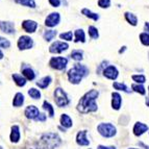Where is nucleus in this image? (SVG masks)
I'll return each mask as SVG.
<instances>
[{"instance_id": "a211bd4d", "label": "nucleus", "mask_w": 149, "mask_h": 149, "mask_svg": "<svg viewBox=\"0 0 149 149\" xmlns=\"http://www.w3.org/2000/svg\"><path fill=\"white\" fill-rule=\"evenodd\" d=\"M13 79L15 81V84L18 86V87H24L26 85V78L24 76H22L21 74H18V73H15V74H13Z\"/></svg>"}, {"instance_id": "ddd939ff", "label": "nucleus", "mask_w": 149, "mask_h": 149, "mask_svg": "<svg viewBox=\"0 0 149 149\" xmlns=\"http://www.w3.org/2000/svg\"><path fill=\"white\" fill-rule=\"evenodd\" d=\"M76 143L80 146H88L90 144V141L87 138V130H81L77 134Z\"/></svg>"}, {"instance_id": "5701e85b", "label": "nucleus", "mask_w": 149, "mask_h": 149, "mask_svg": "<svg viewBox=\"0 0 149 149\" xmlns=\"http://www.w3.org/2000/svg\"><path fill=\"white\" fill-rule=\"evenodd\" d=\"M75 43H78V42H81V43H85L86 42V36H85V32L82 29H77L75 30Z\"/></svg>"}, {"instance_id": "f8f14e48", "label": "nucleus", "mask_w": 149, "mask_h": 149, "mask_svg": "<svg viewBox=\"0 0 149 149\" xmlns=\"http://www.w3.org/2000/svg\"><path fill=\"white\" fill-rule=\"evenodd\" d=\"M22 28L28 33H33L38 28V23L33 20H25L22 22Z\"/></svg>"}, {"instance_id": "b1692460", "label": "nucleus", "mask_w": 149, "mask_h": 149, "mask_svg": "<svg viewBox=\"0 0 149 149\" xmlns=\"http://www.w3.org/2000/svg\"><path fill=\"white\" fill-rule=\"evenodd\" d=\"M125 19H126V21L129 23V24H132V26H136V25L138 24V18L136 15H134V14H132V13H125Z\"/></svg>"}, {"instance_id": "f704fd0d", "label": "nucleus", "mask_w": 149, "mask_h": 149, "mask_svg": "<svg viewBox=\"0 0 149 149\" xmlns=\"http://www.w3.org/2000/svg\"><path fill=\"white\" fill-rule=\"evenodd\" d=\"M71 57L74 61H81L82 60V51L80 50H73L71 52Z\"/></svg>"}, {"instance_id": "c756f323", "label": "nucleus", "mask_w": 149, "mask_h": 149, "mask_svg": "<svg viewBox=\"0 0 149 149\" xmlns=\"http://www.w3.org/2000/svg\"><path fill=\"white\" fill-rule=\"evenodd\" d=\"M43 109H44L45 111H48V113H49V117L52 118L53 116H54V109H53V107L50 104L49 102H47V101L43 102Z\"/></svg>"}, {"instance_id": "a18cd8bd", "label": "nucleus", "mask_w": 149, "mask_h": 149, "mask_svg": "<svg viewBox=\"0 0 149 149\" xmlns=\"http://www.w3.org/2000/svg\"><path fill=\"white\" fill-rule=\"evenodd\" d=\"M3 58V53H2V51L0 50V60H2Z\"/></svg>"}, {"instance_id": "aec40b11", "label": "nucleus", "mask_w": 149, "mask_h": 149, "mask_svg": "<svg viewBox=\"0 0 149 149\" xmlns=\"http://www.w3.org/2000/svg\"><path fill=\"white\" fill-rule=\"evenodd\" d=\"M61 124L65 127V128H70V127H72V119L68 116L67 114H63L61 116Z\"/></svg>"}, {"instance_id": "72a5a7b5", "label": "nucleus", "mask_w": 149, "mask_h": 149, "mask_svg": "<svg viewBox=\"0 0 149 149\" xmlns=\"http://www.w3.org/2000/svg\"><path fill=\"white\" fill-rule=\"evenodd\" d=\"M132 89L134 90V92L139 93V94H141V95H144L145 93H146V90H145V88L142 85H136V84H134V85L132 86Z\"/></svg>"}, {"instance_id": "dca6fc26", "label": "nucleus", "mask_w": 149, "mask_h": 149, "mask_svg": "<svg viewBox=\"0 0 149 149\" xmlns=\"http://www.w3.org/2000/svg\"><path fill=\"white\" fill-rule=\"evenodd\" d=\"M122 104V98H121V95L117 92H114L112 94V107L116 111L120 109Z\"/></svg>"}, {"instance_id": "0eeeda50", "label": "nucleus", "mask_w": 149, "mask_h": 149, "mask_svg": "<svg viewBox=\"0 0 149 149\" xmlns=\"http://www.w3.org/2000/svg\"><path fill=\"white\" fill-rule=\"evenodd\" d=\"M68 48H69V45L67 43L56 41V42L51 44V46L49 47V51L51 53H61L65 50H67Z\"/></svg>"}, {"instance_id": "bb28decb", "label": "nucleus", "mask_w": 149, "mask_h": 149, "mask_svg": "<svg viewBox=\"0 0 149 149\" xmlns=\"http://www.w3.org/2000/svg\"><path fill=\"white\" fill-rule=\"evenodd\" d=\"M82 15H85L86 17L90 18V19H93L94 21H97L98 19H99V16L97 15V14H95V13L91 12L90 10H88V8H84V10H81Z\"/></svg>"}, {"instance_id": "cd10ccee", "label": "nucleus", "mask_w": 149, "mask_h": 149, "mask_svg": "<svg viewBox=\"0 0 149 149\" xmlns=\"http://www.w3.org/2000/svg\"><path fill=\"white\" fill-rule=\"evenodd\" d=\"M113 87L116 90H118V91H123V92H125V93L130 92V90H129L124 84H121V82H114V84H113Z\"/></svg>"}, {"instance_id": "412c9836", "label": "nucleus", "mask_w": 149, "mask_h": 149, "mask_svg": "<svg viewBox=\"0 0 149 149\" xmlns=\"http://www.w3.org/2000/svg\"><path fill=\"white\" fill-rule=\"evenodd\" d=\"M24 103V95L22 93H17L14 97V100H13V105L16 107H19Z\"/></svg>"}, {"instance_id": "c03bdc74", "label": "nucleus", "mask_w": 149, "mask_h": 149, "mask_svg": "<svg viewBox=\"0 0 149 149\" xmlns=\"http://www.w3.org/2000/svg\"><path fill=\"white\" fill-rule=\"evenodd\" d=\"M125 48H126V47H125V46H123V47H122V49H120V50H119V53L124 52V51H125Z\"/></svg>"}, {"instance_id": "6ab92c4d", "label": "nucleus", "mask_w": 149, "mask_h": 149, "mask_svg": "<svg viewBox=\"0 0 149 149\" xmlns=\"http://www.w3.org/2000/svg\"><path fill=\"white\" fill-rule=\"evenodd\" d=\"M22 73H23V76H24L27 80L35 79L36 73H35V71H33V70H32L30 67H24L22 69Z\"/></svg>"}, {"instance_id": "1a4fd4ad", "label": "nucleus", "mask_w": 149, "mask_h": 149, "mask_svg": "<svg viewBox=\"0 0 149 149\" xmlns=\"http://www.w3.org/2000/svg\"><path fill=\"white\" fill-rule=\"evenodd\" d=\"M24 114H25V116H26V118H28V119L37 120L38 117L40 116L41 113L37 107H35V105H29V107H27L25 109Z\"/></svg>"}, {"instance_id": "f3484780", "label": "nucleus", "mask_w": 149, "mask_h": 149, "mask_svg": "<svg viewBox=\"0 0 149 149\" xmlns=\"http://www.w3.org/2000/svg\"><path fill=\"white\" fill-rule=\"evenodd\" d=\"M10 139L13 143H18L20 140V128L18 125H14L12 126V132L10 134Z\"/></svg>"}, {"instance_id": "de8ad7c7", "label": "nucleus", "mask_w": 149, "mask_h": 149, "mask_svg": "<svg viewBox=\"0 0 149 149\" xmlns=\"http://www.w3.org/2000/svg\"><path fill=\"white\" fill-rule=\"evenodd\" d=\"M128 149H137V148H128Z\"/></svg>"}, {"instance_id": "423d86ee", "label": "nucleus", "mask_w": 149, "mask_h": 149, "mask_svg": "<svg viewBox=\"0 0 149 149\" xmlns=\"http://www.w3.org/2000/svg\"><path fill=\"white\" fill-rule=\"evenodd\" d=\"M33 46V41L28 36H22L18 40V48L20 50H26L30 49Z\"/></svg>"}, {"instance_id": "2eb2a0df", "label": "nucleus", "mask_w": 149, "mask_h": 149, "mask_svg": "<svg viewBox=\"0 0 149 149\" xmlns=\"http://www.w3.org/2000/svg\"><path fill=\"white\" fill-rule=\"evenodd\" d=\"M148 130V126L144 123H142V122H137L134 126V136H137V137H140L142 134L146 132Z\"/></svg>"}, {"instance_id": "9b49d317", "label": "nucleus", "mask_w": 149, "mask_h": 149, "mask_svg": "<svg viewBox=\"0 0 149 149\" xmlns=\"http://www.w3.org/2000/svg\"><path fill=\"white\" fill-rule=\"evenodd\" d=\"M103 76L109 78V79H112V80H115L117 79L118 75H119V72H118L117 68L115 67V66H109L107 67L104 70H103Z\"/></svg>"}, {"instance_id": "20e7f679", "label": "nucleus", "mask_w": 149, "mask_h": 149, "mask_svg": "<svg viewBox=\"0 0 149 149\" xmlns=\"http://www.w3.org/2000/svg\"><path fill=\"white\" fill-rule=\"evenodd\" d=\"M97 130L104 138H112L116 134V127L111 123H100L97 126Z\"/></svg>"}, {"instance_id": "9d476101", "label": "nucleus", "mask_w": 149, "mask_h": 149, "mask_svg": "<svg viewBox=\"0 0 149 149\" xmlns=\"http://www.w3.org/2000/svg\"><path fill=\"white\" fill-rule=\"evenodd\" d=\"M68 78H69V81L73 85H78L82 79V76L78 73L76 69L74 67L72 69L69 70V72H68Z\"/></svg>"}, {"instance_id": "c85d7f7f", "label": "nucleus", "mask_w": 149, "mask_h": 149, "mask_svg": "<svg viewBox=\"0 0 149 149\" xmlns=\"http://www.w3.org/2000/svg\"><path fill=\"white\" fill-rule=\"evenodd\" d=\"M16 2L19 3V4L25 5V6H28V8H36L35 0H16Z\"/></svg>"}, {"instance_id": "8fccbe9b", "label": "nucleus", "mask_w": 149, "mask_h": 149, "mask_svg": "<svg viewBox=\"0 0 149 149\" xmlns=\"http://www.w3.org/2000/svg\"><path fill=\"white\" fill-rule=\"evenodd\" d=\"M148 91H149V87H148Z\"/></svg>"}, {"instance_id": "79ce46f5", "label": "nucleus", "mask_w": 149, "mask_h": 149, "mask_svg": "<svg viewBox=\"0 0 149 149\" xmlns=\"http://www.w3.org/2000/svg\"><path fill=\"white\" fill-rule=\"evenodd\" d=\"M97 149H116V147L114 146H109V147H105V146H102V145H99L98 148Z\"/></svg>"}, {"instance_id": "e433bc0d", "label": "nucleus", "mask_w": 149, "mask_h": 149, "mask_svg": "<svg viewBox=\"0 0 149 149\" xmlns=\"http://www.w3.org/2000/svg\"><path fill=\"white\" fill-rule=\"evenodd\" d=\"M60 38L62 39V40H65V41H72V39H73V33H72V31L64 32V33H61Z\"/></svg>"}, {"instance_id": "39448f33", "label": "nucleus", "mask_w": 149, "mask_h": 149, "mask_svg": "<svg viewBox=\"0 0 149 149\" xmlns=\"http://www.w3.org/2000/svg\"><path fill=\"white\" fill-rule=\"evenodd\" d=\"M67 64H68V60L66 57H62V56L52 57L49 62L50 67L55 70H64L65 68L67 67Z\"/></svg>"}, {"instance_id": "4c0bfd02", "label": "nucleus", "mask_w": 149, "mask_h": 149, "mask_svg": "<svg viewBox=\"0 0 149 149\" xmlns=\"http://www.w3.org/2000/svg\"><path fill=\"white\" fill-rule=\"evenodd\" d=\"M10 42L8 40V39L0 37V47L1 48H10Z\"/></svg>"}, {"instance_id": "09e8293b", "label": "nucleus", "mask_w": 149, "mask_h": 149, "mask_svg": "<svg viewBox=\"0 0 149 149\" xmlns=\"http://www.w3.org/2000/svg\"><path fill=\"white\" fill-rule=\"evenodd\" d=\"M0 149H3V148H2V147H1V146H0Z\"/></svg>"}, {"instance_id": "2f4dec72", "label": "nucleus", "mask_w": 149, "mask_h": 149, "mask_svg": "<svg viewBox=\"0 0 149 149\" xmlns=\"http://www.w3.org/2000/svg\"><path fill=\"white\" fill-rule=\"evenodd\" d=\"M88 30H89V36L92 39H98V37H99V33H98V29H97L95 26H89V28H88Z\"/></svg>"}, {"instance_id": "6e6552de", "label": "nucleus", "mask_w": 149, "mask_h": 149, "mask_svg": "<svg viewBox=\"0 0 149 149\" xmlns=\"http://www.w3.org/2000/svg\"><path fill=\"white\" fill-rule=\"evenodd\" d=\"M61 21V16L58 13H51L46 19H45V25L48 27H54Z\"/></svg>"}, {"instance_id": "393cba45", "label": "nucleus", "mask_w": 149, "mask_h": 149, "mask_svg": "<svg viewBox=\"0 0 149 149\" xmlns=\"http://www.w3.org/2000/svg\"><path fill=\"white\" fill-rule=\"evenodd\" d=\"M57 32L56 30H53V29H50V30H46L44 32V35H43V38H44L45 41H47V42H50L51 40H53L55 37H56Z\"/></svg>"}, {"instance_id": "f03ea898", "label": "nucleus", "mask_w": 149, "mask_h": 149, "mask_svg": "<svg viewBox=\"0 0 149 149\" xmlns=\"http://www.w3.org/2000/svg\"><path fill=\"white\" fill-rule=\"evenodd\" d=\"M62 143L61 138L54 132L44 134L38 142L36 149H54Z\"/></svg>"}, {"instance_id": "f257e3e1", "label": "nucleus", "mask_w": 149, "mask_h": 149, "mask_svg": "<svg viewBox=\"0 0 149 149\" xmlns=\"http://www.w3.org/2000/svg\"><path fill=\"white\" fill-rule=\"evenodd\" d=\"M98 96H99V92L96 91V90H91V91L86 93L80 98L79 102H78V105H77L78 112L82 113V114L96 112L97 111L96 99L98 98Z\"/></svg>"}, {"instance_id": "7c9ffc66", "label": "nucleus", "mask_w": 149, "mask_h": 149, "mask_svg": "<svg viewBox=\"0 0 149 149\" xmlns=\"http://www.w3.org/2000/svg\"><path fill=\"white\" fill-rule=\"evenodd\" d=\"M28 95L31 97L32 99H40L41 92L39 91V90L35 89V88H31V89L28 90Z\"/></svg>"}, {"instance_id": "7ed1b4c3", "label": "nucleus", "mask_w": 149, "mask_h": 149, "mask_svg": "<svg viewBox=\"0 0 149 149\" xmlns=\"http://www.w3.org/2000/svg\"><path fill=\"white\" fill-rule=\"evenodd\" d=\"M54 99L55 103L57 104V107H67L70 103V100L68 98L67 94L65 92L62 88H56L54 91Z\"/></svg>"}, {"instance_id": "a878e982", "label": "nucleus", "mask_w": 149, "mask_h": 149, "mask_svg": "<svg viewBox=\"0 0 149 149\" xmlns=\"http://www.w3.org/2000/svg\"><path fill=\"white\" fill-rule=\"evenodd\" d=\"M74 68L78 71V73H79L80 75H81L82 77L87 76L88 74H89V69H88L87 67H86L85 65H80V64H75L74 65Z\"/></svg>"}, {"instance_id": "37998d69", "label": "nucleus", "mask_w": 149, "mask_h": 149, "mask_svg": "<svg viewBox=\"0 0 149 149\" xmlns=\"http://www.w3.org/2000/svg\"><path fill=\"white\" fill-rule=\"evenodd\" d=\"M145 30L147 31V33H149V22L145 23Z\"/></svg>"}, {"instance_id": "473e14b6", "label": "nucleus", "mask_w": 149, "mask_h": 149, "mask_svg": "<svg viewBox=\"0 0 149 149\" xmlns=\"http://www.w3.org/2000/svg\"><path fill=\"white\" fill-rule=\"evenodd\" d=\"M140 41L144 46H149V33L147 32H142L140 35Z\"/></svg>"}, {"instance_id": "4468645a", "label": "nucleus", "mask_w": 149, "mask_h": 149, "mask_svg": "<svg viewBox=\"0 0 149 149\" xmlns=\"http://www.w3.org/2000/svg\"><path fill=\"white\" fill-rule=\"evenodd\" d=\"M0 30L8 35L15 33V25L12 22H0Z\"/></svg>"}, {"instance_id": "c9c22d12", "label": "nucleus", "mask_w": 149, "mask_h": 149, "mask_svg": "<svg viewBox=\"0 0 149 149\" xmlns=\"http://www.w3.org/2000/svg\"><path fill=\"white\" fill-rule=\"evenodd\" d=\"M132 78L134 81L138 82L139 85H142V84H144L146 81V77L144 75H132Z\"/></svg>"}, {"instance_id": "a19ab883", "label": "nucleus", "mask_w": 149, "mask_h": 149, "mask_svg": "<svg viewBox=\"0 0 149 149\" xmlns=\"http://www.w3.org/2000/svg\"><path fill=\"white\" fill-rule=\"evenodd\" d=\"M46 120V115L45 114H40V116L38 117V119L36 121H41V122H44Z\"/></svg>"}, {"instance_id": "4be33fe9", "label": "nucleus", "mask_w": 149, "mask_h": 149, "mask_svg": "<svg viewBox=\"0 0 149 149\" xmlns=\"http://www.w3.org/2000/svg\"><path fill=\"white\" fill-rule=\"evenodd\" d=\"M51 81H52L51 77L45 76V77H43L42 79H40L39 81H37V86L39 88H41V89H46V88L51 84Z\"/></svg>"}, {"instance_id": "ea45409f", "label": "nucleus", "mask_w": 149, "mask_h": 149, "mask_svg": "<svg viewBox=\"0 0 149 149\" xmlns=\"http://www.w3.org/2000/svg\"><path fill=\"white\" fill-rule=\"evenodd\" d=\"M48 1L53 8H58L61 5V0H48Z\"/></svg>"}, {"instance_id": "58836bf2", "label": "nucleus", "mask_w": 149, "mask_h": 149, "mask_svg": "<svg viewBox=\"0 0 149 149\" xmlns=\"http://www.w3.org/2000/svg\"><path fill=\"white\" fill-rule=\"evenodd\" d=\"M98 5L101 8H107L111 6V0H98Z\"/></svg>"}, {"instance_id": "49530a36", "label": "nucleus", "mask_w": 149, "mask_h": 149, "mask_svg": "<svg viewBox=\"0 0 149 149\" xmlns=\"http://www.w3.org/2000/svg\"><path fill=\"white\" fill-rule=\"evenodd\" d=\"M146 104H147V105H148V107H149V99H147V101H146Z\"/></svg>"}]
</instances>
